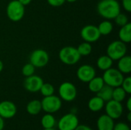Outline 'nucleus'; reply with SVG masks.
<instances>
[{
    "label": "nucleus",
    "instance_id": "cd10ccee",
    "mask_svg": "<svg viewBox=\"0 0 131 130\" xmlns=\"http://www.w3.org/2000/svg\"><path fill=\"white\" fill-rule=\"evenodd\" d=\"M35 67L30 62L25 64L21 68V74L25 77L33 75L35 74Z\"/></svg>",
    "mask_w": 131,
    "mask_h": 130
},
{
    "label": "nucleus",
    "instance_id": "6e6552de",
    "mask_svg": "<svg viewBox=\"0 0 131 130\" xmlns=\"http://www.w3.org/2000/svg\"><path fill=\"white\" fill-rule=\"evenodd\" d=\"M58 93L61 100L66 102H71L77 97V88L72 83L65 81L59 86Z\"/></svg>",
    "mask_w": 131,
    "mask_h": 130
},
{
    "label": "nucleus",
    "instance_id": "473e14b6",
    "mask_svg": "<svg viewBox=\"0 0 131 130\" xmlns=\"http://www.w3.org/2000/svg\"><path fill=\"white\" fill-rule=\"evenodd\" d=\"M122 7L124 9L127 11H131V0H122Z\"/></svg>",
    "mask_w": 131,
    "mask_h": 130
},
{
    "label": "nucleus",
    "instance_id": "a19ab883",
    "mask_svg": "<svg viewBox=\"0 0 131 130\" xmlns=\"http://www.w3.org/2000/svg\"><path fill=\"white\" fill-rule=\"evenodd\" d=\"M44 130H55L54 128H51V129H44Z\"/></svg>",
    "mask_w": 131,
    "mask_h": 130
},
{
    "label": "nucleus",
    "instance_id": "c756f323",
    "mask_svg": "<svg viewBox=\"0 0 131 130\" xmlns=\"http://www.w3.org/2000/svg\"><path fill=\"white\" fill-rule=\"evenodd\" d=\"M121 87L124 90V91L127 94L131 93V77H124Z\"/></svg>",
    "mask_w": 131,
    "mask_h": 130
},
{
    "label": "nucleus",
    "instance_id": "7ed1b4c3",
    "mask_svg": "<svg viewBox=\"0 0 131 130\" xmlns=\"http://www.w3.org/2000/svg\"><path fill=\"white\" fill-rule=\"evenodd\" d=\"M25 6L18 0H12L6 7V15L9 20L14 22L21 21L25 15Z\"/></svg>",
    "mask_w": 131,
    "mask_h": 130
},
{
    "label": "nucleus",
    "instance_id": "f8f14e48",
    "mask_svg": "<svg viewBox=\"0 0 131 130\" xmlns=\"http://www.w3.org/2000/svg\"><path fill=\"white\" fill-rule=\"evenodd\" d=\"M106 114L113 120L119 119L123 114V106L121 102H117L114 100H111L107 102L105 105Z\"/></svg>",
    "mask_w": 131,
    "mask_h": 130
},
{
    "label": "nucleus",
    "instance_id": "4468645a",
    "mask_svg": "<svg viewBox=\"0 0 131 130\" xmlns=\"http://www.w3.org/2000/svg\"><path fill=\"white\" fill-rule=\"evenodd\" d=\"M17 108L12 101L4 100L0 102V116L3 119H10L15 116Z\"/></svg>",
    "mask_w": 131,
    "mask_h": 130
},
{
    "label": "nucleus",
    "instance_id": "f3484780",
    "mask_svg": "<svg viewBox=\"0 0 131 130\" xmlns=\"http://www.w3.org/2000/svg\"><path fill=\"white\" fill-rule=\"evenodd\" d=\"M120 41L125 44L130 43L131 41V23L128 22L125 25L121 27L118 33Z\"/></svg>",
    "mask_w": 131,
    "mask_h": 130
},
{
    "label": "nucleus",
    "instance_id": "7c9ffc66",
    "mask_svg": "<svg viewBox=\"0 0 131 130\" xmlns=\"http://www.w3.org/2000/svg\"><path fill=\"white\" fill-rule=\"evenodd\" d=\"M113 130H130V126L125 123H118L116 125L114 124Z\"/></svg>",
    "mask_w": 131,
    "mask_h": 130
},
{
    "label": "nucleus",
    "instance_id": "ea45409f",
    "mask_svg": "<svg viewBox=\"0 0 131 130\" xmlns=\"http://www.w3.org/2000/svg\"><path fill=\"white\" fill-rule=\"evenodd\" d=\"M66 2H70V3H73V2H77L78 0H65Z\"/></svg>",
    "mask_w": 131,
    "mask_h": 130
},
{
    "label": "nucleus",
    "instance_id": "f704fd0d",
    "mask_svg": "<svg viewBox=\"0 0 131 130\" xmlns=\"http://www.w3.org/2000/svg\"><path fill=\"white\" fill-rule=\"evenodd\" d=\"M21 4H22L24 6H25V5H29L31 2V1L32 0H18Z\"/></svg>",
    "mask_w": 131,
    "mask_h": 130
},
{
    "label": "nucleus",
    "instance_id": "393cba45",
    "mask_svg": "<svg viewBox=\"0 0 131 130\" xmlns=\"http://www.w3.org/2000/svg\"><path fill=\"white\" fill-rule=\"evenodd\" d=\"M127 93L124 91V90L120 86L114 87L113 89V93H112V100H116L117 102H122L126 98Z\"/></svg>",
    "mask_w": 131,
    "mask_h": 130
},
{
    "label": "nucleus",
    "instance_id": "f03ea898",
    "mask_svg": "<svg viewBox=\"0 0 131 130\" xmlns=\"http://www.w3.org/2000/svg\"><path fill=\"white\" fill-rule=\"evenodd\" d=\"M58 57L64 64L70 66L76 64L81 57L77 48L73 46H65L62 48L59 51Z\"/></svg>",
    "mask_w": 131,
    "mask_h": 130
},
{
    "label": "nucleus",
    "instance_id": "aec40b11",
    "mask_svg": "<svg viewBox=\"0 0 131 130\" xmlns=\"http://www.w3.org/2000/svg\"><path fill=\"white\" fill-rule=\"evenodd\" d=\"M88 89L92 93H97L105 84L102 77H94L88 83Z\"/></svg>",
    "mask_w": 131,
    "mask_h": 130
},
{
    "label": "nucleus",
    "instance_id": "4c0bfd02",
    "mask_svg": "<svg viewBox=\"0 0 131 130\" xmlns=\"http://www.w3.org/2000/svg\"><path fill=\"white\" fill-rule=\"evenodd\" d=\"M3 68H4V64H3V62H2V61L0 60V73L2 71Z\"/></svg>",
    "mask_w": 131,
    "mask_h": 130
},
{
    "label": "nucleus",
    "instance_id": "bb28decb",
    "mask_svg": "<svg viewBox=\"0 0 131 130\" xmlns=\"http://www.w3.org/2000/svg\"><path fill=\"white\" fill-rule=\"evenodd\" d=\"M42 96L44 97H48L51 96L54 93V87L52 84L49 83H43L42 86L40 88L39 90Z\"/></svg>",
    "mask_w": 131,
    "mask_h": 130
},
{
    "label": "nucleus",
    "instance_id": "412c9836",
    "mask_svg": "<svg viewBox=\"0 0 131 130\" xmlns=\"http://www.w3.org/2000/svg\"><path fill=\"white\" fill-rule=\"evenodd\" d=\"M41 103L38 100H32L26 106V110L30 115H38L41 111Z\"/></svg>",
    "mask_w": 131,
    "mask_h": 130
},
{
    "label": "nucleus",
    "instance_id": "39448f33",
    "mask_svg": "<svg viewBox=\"0 0 131 130\" xmlns=\"http://www.w3.org/2000/svg\"><path fill=\"white\" fill-rule=\"evenodd\" d=\"M127 48L125 43L120 40H116L109 44L107 48V55L113 61H118L127 54Z\"/></svg>",
    "mask_w": 131,
    "mask_h": 130
},
{
    "label": "nucleus",
    "instance_id": "5701e85b",
    "mask_svg": "<svg viewBox=\"0 0 131 130\" xmlns=\"http://www.w3.org/2000/svg\"><path fill=\"white\" fill-rule=\"evenodd\" d=\"M97 27V29L101 34V35H108L110 34L114 28V25L110 20H104L101 21Z\"/></svg>",
    "mask_w": 131,
    "mask_h": 130
},
{
    "label": "nucleus",
    "instance_id": "e433bc0d",
    "mask_svg": "<svg viewBox=\"0 0 131 130\" xmlns=\"http://www.w3.org/2000/svg\"><path fill=\"white\" fill-rule=\"evenodd\" d=\"M4 126H5V123H4L3 118H2V117L0 116V130H3V129H4Z\"/></svg>",
    "mask_w": 131,
    "mask_h": 130
},
{
    "label": "nucleus",
    "instance_id": "b1692460",
    "mask_svg": "<svg viewBox=\"0 0 131 130\" xmlns=\"http://www.w3.org/2000/svg\"><path fill=\"white\" fill-rule=\"evenodd\" d=\"M41 123L44 129H51V128H54L56 121H55V118L51 113H47L42 116Z\"/></svg>",
    "mask_w": 131,
    "mask_h": 130
},
{
    "label": "nucleus",
    "instance_id": "2eb2a0df",
    "mask_svg": "<svg viewBox=\"0 0 131 130\" xmlns=\"http://www.w3.org/2000/svg\"><path fill=\"white\" fill-rule=\"evenodd\" d=\"M97 126L98 130H113L114 122V120L109 116L104 114L98 118L97 121Z\"/></svg>",
    "mask_w": 131,
    "mask_h": 130
},
{
    "label": "nucleus",
    "instance_id": "20e7f679",
    "mask_svg": "<svg viewBox=\"0 0 131 130\" xmlns=\"http://www.w3.org/2000/svg\"><path fill=\"white\" fill-rule=\"evenodd\" d=\"M102 78L105 84L114 88L121 85L124 77V74L119 71L117 68L111 67L104 70Z\"/></svg>",
    "mask_w": 131,
    "mask_h": 130
},
{
    "label": "nucleus",
    "instance_id": "9d476101",
    "mask_svg": "<svg viewBox=\"0 0 131 130\" xmlns=\"http://www.w3.org/2000/svg\"><path fill=\"white\" fill-rule=\"evenodd\" d=\"M79 125L78 116L74 113H67L63 116L58 123L59 130H74Z\"/></svg>",
    "mask_w": 131,
    "mask_h": 130
},
{
    "label": "nucleus",
    "instance_id": "423d86ee",
    "mask_svg": "<svg viewBox=\"0 0 131 130\" xmlns=\"http://www.w3.org/2000/svg\"><path fill=\"white\" fill-rule=\"evenodd\" d=\"M29 62L35 68L44 67L49 62V55L48 52L44 49H35L30 54Z\"/></svg>",
    "mask_w": 131,
    "mask_h": 130
},
{
    "label": "nucleus",
    "instance_id": "72a5a7b5",
    "mask_svg": "<svg viewBox=\"0 0 131 130\" xmlns=\"http://www.w3.org/2000/svg\"><path fill=\"white\" fill-rule=\"evenodd\" d=\"M74 130H93L91 127L86 125H78Z\"/></svg>",
    "mask_w": 131,
    "mask_h": 130
},
{
    "label": "nucleus",
    "instance_id": "c85d7f7f",
    "mask_svg": "<svg viewBox=\"0 0 131 130\" xmlns=\"http://www.w3.org/2000/svg\"><path fill=\"white\" fill-rule=\"evenodd\" d=\"M114 21L117 25H118L119 27H122L124 25H125L126 24H127L128 21V17L127 16V15L120 12L115 18H114Z\"/></svg>",
    "mask_w": 131,
    "mask_h": 130
},
{
    "label": "nucleus",
    "instance_id": "c9c22d12",
    "mask_svg": "<svg viewBox=\"0 0 131 130\" xmlns=\"http://www.w3.org/2000/svg\"><path fill=\"white\" fill-rule=\"evenodd\" d=\"M127 108L129 112H131V98L129 97L127 101Z\"/></svg>",
    "mask_w": 131,
    "mask_h": 130
},
{
    "label": "nucleus",
    "instance_id": "1a4fd4ad",
    "mask_svg": "<svg viewBox=\"0 0 131 130\" xmlns=\"http://www.w3.org/2000/svg\"><path fill=\"white\" fill-rule=\"evenodd\" d=\"M81 38L87 42L94 43L98 41L101 38V34L97 29V27L94 25H87L84 26L81 30Z\"/></svg>",
    "mask_w": 131,
    "mask_h": 130
},
{
    "label": "nucleus",
    "instance_id": "dca6fc26",
    "mask_svg": "<svg viewBox=\"0 0 131 130\" xmlns=\"http://www.w3.org/2000/svg\"><path fill=\"white\" fill-rule=\"evenodd\" d=\"M117 69L123 74H128L131 72V57L125 54L117 62Z\"/></svg>",
    "mask_w": 131,
    "mask_h": 130
},
{
    "label": "nucleus",
    "instance_id": "a878e982",
    "mask_svg": "<svg viewBox=\"0 0 131 130\" xmlns=\"http://www.w3.org/2000/svg\"><path fill=\"white\" fill-rule=\"evenodd\" d=\"M77 50L79 54L81 55V57L88 56L92 51V45L91 44V43L84 41L78 45Z\"/></svg>",
    "mask_w": 131,
    "mask_h": 130
},
{
    "label": "nucleus",
    "instance_id": "9b49d317",
    "mask_svg": "<svg viewBox=\"0 0 131 130\" xmlns=\"http://www.w3.org/2000/svg\"><path fill=\"white\" fill-rule=\"evenodd\" d=\"M76 75L80 81L88 83L96 76V70L94 67L90 64H83L78 68Z\"/></svg>",
    "mask_w": 131,
    "mask_h": 130
},
{
    "label": "nucleus",
    "instance_id": "a211bd4d",
    "mask_svg": "<svg viewBox=\"0 0 131 130\" xmlns=\"http://www.w3.org/2000/svg\"><path fill=\"white\" fill-rule=\"evenodd\" d=\"M104 103L105 102L101 97L95 96L89 100L88 106L89 110L92 112H98L104 108Z\"/></svg>",
    "mask_w": 131,
    "mask_h": 130
},
{
    "label": "nucleus",
    "instance_id": "0eeeda50",
    "mask_svg": "<svg viewBox=\"0 0 131 130\" xmlns=\"http://www.w3.org/2000/svg\"><path fill=\"white\" fill-rule=\"evenodd\" d=\"M41 103L42 110L47 113L51 114L58 111L62 106L61 98L57 96H54V94L48 97H44Z\"/></svg>",
    "mask_w": 131,
    "mask_h": 130
},
{
    "label": "nucleus",
    "instance_id": "6ab92c4d",
    "mask_svg": "<svg viewBox=\"0 0 131 130\" xmlns=\"http://www.w3.org/2000/svg\"><path fill=\"white\" fill-rule=\"evenodd\" d=\"M114 61L107 55H102L97 60V67L101 70H106L112 67Z\"/></svg>",
    "mask_w": 131,
    "mask_h": 130
},
{
    "label": "nucleus",
    "instance_id": "4be33fe9",
    "mask_svg": "<svg viewBox=\"0 0 131 130\" xmlns=\"http://www.w3.org/2000/svg\"><path fill=\"white\" fill-rule=\"evenodd\" d=\"M113 87L104 84L103 87L97 93V96L101 97L104 102H107L112 100V93H113Z\"/></svg>",
    "mask_w": 131,
    "mask_h": 130
},
{
    "label": "nucleus",
    "instance_id": "58836bf2",
    "mask_svg": "<svg viewBox=\"0 0 131 130\" xmlns=\"http://www.w3.org/2000/svg\"><path fill=\"white\" fill-rule=\"evenodd\" d=\"M127 120H128L129 122H130L131 121V112H129L128 114H127Z\"/></svg>",
    "mask_w": 131,
    "mask_h": 130
},
{
    "label": "nucleus",
    "instance_id": "2f4dec72",
    "mask_svg": "<svg viewBox=\"0 0 131 130\" xmlns=\"http://www.w3.org/2000/svg\"><path fill=\"white\" fill-rule=\"evenodd\" d=\"M47 1H48V3L52 7L61 6L66 2L65 0H47Z\"/></svg>",
    "mask_w": 131,
    "mask_h": 130
},
{
    "label": "nucleus",
    "instance_id": "f257e3e1",
    "mask_svg": "<svg viewBox=\"0 0 131 130\" xmlns=\"http://www.w3.org/2000/svg\"><path fill=\"white\" fill-rule=\"evenodd\" d=\"M121 5L117 0H101L97 5V11L100 16L111 20L121 12Z\"/></svg>",
    "mask_w": 131,
    "mask_h": 130
},
{
    "label": "nucleus",
    "instance_id": "ddd939ff",
    "mask_svg": "<svg viewBox=\"0 0 131 130\" xmlns=\"http://www.w3.org/2000/svg\"><path fill=\"white\" fill-rule=\"evenodd\" d=\"M43 83V79L41 77L33 74L25 78L24 81V87L27 91L31 93H36L40 90Z\"/></svg>",
    "mask_w": 131,
    "mask_h": 130
}]
</instances>
